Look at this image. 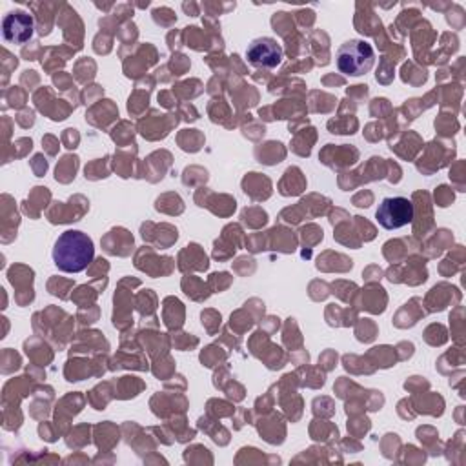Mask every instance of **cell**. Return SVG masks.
<instances>
[{"label": "cell", "mask_w": 466, "mask_h": 466, "mask_svg": "<svg viewBox=\"0 0 466 466\" xmlns=\"http://www.w3.org/2000/svg\"><path fill=\"white\" fill-rule=\"evenodd\" d=\"M55 266L64 273H80L95 258V244L91 237L80 229H66L51 251Z\"/></svg>", "instance_id": "1"}, {"label": "cell", "mask_w": 466, "mask_h": 466, "mask_svg": "<svg viewBox=\"0 0 466 466\" xmlns=\"http://www.w3.org/2000/svg\"><path fill=\"white\" fill-rule=\"evenodd\" d=\"M337 69L348 76H362L375 64L373 47L360 38H350L342 42L335 53Z\"/></svg>", "instance_id": "2"}, {"label": "cell", "mask_w": 466, "mask_h": 466, "mask_svg": "<svg viewBox=\"0 0 466 466\" xmlns=\"http://www.w3.org/2000/svg\"><path fill=\"white\" fill-rule=\"evenodd\" d=\"M377 222L384 229H399L413 220V204L406 197H384L375 211Z\"/></svg>", "instance_id": "3"}, {"label": "cell", "mask_w": 466, "mask_h": 466, "mask_svg": "<svg viewBox=\"0 0 466 466\" xmlns=\"http://www.w3.org/2000/svg\"><path fill=\"white\" fill-rule=\"evenodd\" d=\"M282 46L271 36L253 38L246 47V58L251 66L262 69H273L282 60Z\"/></svg>", "instance_id": "4"}, {"label": "cell", "mask_w": 466, "mask_h": 466, "mask_svg": "<svg viewBox=\"0 0 466 466\" xmlns=\"http://www.w3.org/2000/svg\"><path fill=\"white\" fill-rule=\"evenodd\" d=\"M2 35L9 44H24L33 35V18L25 11H11L2 20Z\"/></svg>", "instance_id": "5"}]
</instances>
